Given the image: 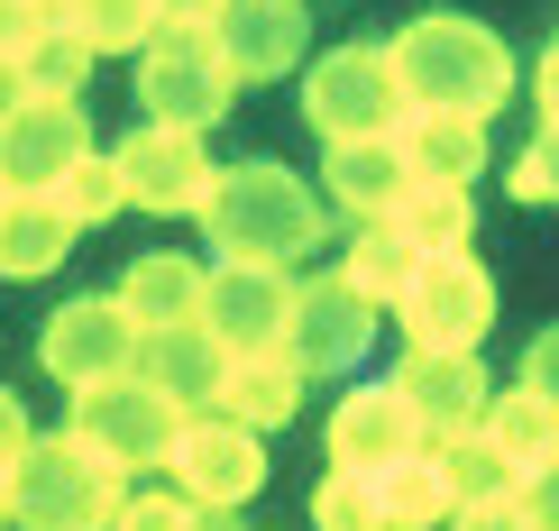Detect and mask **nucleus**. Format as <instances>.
I'll list each match as a JSON object with an SVG mask.
<instances>
[{"mask_svg":"<svg viewBox=\"0 0 559 531\" xmlns=\"http://www.w3.org/2000/svg\"><path fill=\"white\" fill-rule=\"evenodd\" d=\"M523 385H532V395H550V403H559V330H542V339L523 349Z\"/></svg>","mask_w":559,"mask_h":531,"instance_id":"nucleus-37","label":"nucleus"},{"mask_svg":"<svg viewBox=\"0 0 559 531\" xmlns=\"http://www.w3.org/2000/svg\"><path fill=\"white\" fill-rule=\"evenodd\" d=\"M56 202H64V212H74V229H92V220H110V212H129V183H120V156L83 147L74 166H64V183H56Z\"/></svg>","mask_w":559,"mask_h":531,"instance_id":"nucleus-30","label":"nucleus"},{"mask_svg":"<svg viewBox=\"0 0 559 531\" xmlns=\"http://www.w3.org/2000/svg\"><path fill=\"white\" fill-rule=\"evenodd\" d=\"M120 183H129V202L138 212H156V220H183V212H202L212 202V147H202V129H175V120H147V129H129L120 147Z\"/></svg>","mask_w":559,"mask_h":531,"instance_id":"nucleus-9","label":"nucleus"},{"mask_svg":"<svg viewBox=\"0 0 559 531\" xmlns=\"http://www.w3.org/2000/svg\"><path fill=\"white\" fill-rule=\"evenodd\" d=\"M394 147H404V166L423 183H477L486 174V120H468V110H404Z\"/></svg>","mask_w":559,"mask_h":531,"instance_id":"nucleus-21","label":"nucleus"},{"mask_svg":"<svg viewBox=\"0 0 559 531\" xmlns=\"http://www.w3.org/2000/svg\"><path fill=\"white\" fill-rule=\"evenodd\" d=\"M302 358L285 349V339H266V349H229V376H221V403L229 422H248V431H285L294 422V403H302Z\"/></svg>","mask_w":559,"mask_h":531,"instance_id":"nucleus-17","label":"nucleus"},{"mask_svg":"<svg viewBox=\"0 0 559 531\" xmlns=\"http://www.w3.org/2000/svg\"><path fill=\"white\" fill-rule=\"evenodd\" d=\"M514 504H523V522H532V531H559V458L523 476V486H514Z\"/></svg>","mask_w":559,"mask_h":531,"instance_id":"nucleus-35","label":"nucleus"},{"mask_svg":"<svg viewBox=\"0 0 559 531\" xmlns=\"http://www.w3.org/2000/svg\"><path fill=\"white\" fill-rule=\"evenodd\" d=\"M377 486H385V531H450V514H459V486H450V468H440V449L394 458Z\"/></svg>","mask_w":559,"mask_h":531,"instance_id":"nucleus-24","label":"nucleus"},{"mask_svg":"<svg viewBox=\"0 0 559 531\" xmlns=\"http://www.w3.org/2000/svg\"><path fill=\"white\" fill-rule=\"evenodd\" d=\"M377 339V303H367L348 275H312L294 285V321H285V349L302 358V376H348Z\"/></svg>","mask_w":559,"mask_h":531,"instance_id":"nucleus-12","label":"nucleus"},{"mask_svg":"<svg viewBox=\"0 0 559 531\" xmlns=\"http://www.w3.org/2000/svg\"><path fill=\"white\" fill-rule=\"evenodd\" d=\"M431 449H440V468H450L459 504H486V495H514L523 486V468L486 441V431H450V441H431Z\"/></svg>","mask_w":559,"mask_h":531,"instance_id":"nucleus-28","label":"nucleus"},{"mask_svg":"<svg viewBox=\"0 0 559 531\" xmlns=\"http://www.w3.org/2000/svg\"><path fill=\"white\" fill-rule=\"evenodd\" d=\"M138 376L166 385L183 412H212V403H221V376H229V349L202 330V321H183V330H147V349H138Z\"/></svg>","mask_w":559,"mask_h":531,"instance_id":"nucleus-19","label":"nucleus"},{"mask_svg":"<svg viewBox=\"0 0 559 531\" xmlns=\"http://www.w3.org/2000/svg\"><path fill=\"white\" fill-rule=\"evenodd\" d=\"M385 220L404 229L423 257H440V248H468L477 239V193H468V183H423V174H413L404 202H394Z\"/></svg>","mask_w":559,"mask_h":531,"instance_id":"nucleus-25","label":"nucleus"},{"mask_svg":"<svg viewBox=\"0 0 559 531\" xmlns=\"http://www.w3.org/2000/svg\"><path fill=\"white\" fill-rule=\"evenodd\" d=\"M56 19L92 46V56H138L166 10H156V0H56Z\"/></svg>","mask_w":559,"mask_h":531,"instance_id":"nucleus-27","label":"nucleus"},{"mask_svg":"<svg viewBox=\"0 0 559 531\" xmlns=\"http://www.w3.org/2000/svg\"><path fill=\"white\" fill-rule=\"evenodd\" d=\"M92 64H102V56H92V46L64 28V19H46V37L19 56V74H28V92H83V83H92Z\"/></svg>","mask_w":559,"mask_h":531,"instance_id":"nucleus-31","label":"nucleus"},{"mask_svg":"<svg viewBox=\"0 0 559 531\" xmlns=\"http://www.w3.org/2000/svg\"><path fill=\"white\" fill-rule=\"evenodd\" d=\"M294 321V266H266V257H221L212 285H202V330L221 349H266L285 339Z\"/></svg>","mask_w":559,"mask_h":531,"instance_id":"nucleus-13","label":"nucleus"},{"mask_svg":"<svg viewBox=\"0 0 559 531\" xmlns=\"http://www.w3.org/2000/svg\"><path fill=\"white\" fill-rule=\"evenodd\" d=\"M532 83H542V110L559 120V37H550V56H542V74H532Z\"/></svg>","mask_w":559,"mask_h":531,"instance_id":"nucleus-39","label":"nucleus"},{"mask_svg":"<svg viewBox=\"0 0 559 531\" xmlns=\"http://www.w3.org/2000/svg\"><path fill=\"white\" fill-rule=\"evenodd\" d=\"M385 56H394V83H404L413 110H468V120H486V110H504V92H514L504 37L477 28V19H459V10H431V19H413V28H394Z\"/></svg>","mask_w":559,"mask_h":531,"instance_id":"nucleus-1","label":"nucleus"},{"mask_svg":"<svg viewBox=\"0 0 559 531\" xmlns=\"http://www.w3.org/2000/svg\"><path fill=\"white\" fill-rule=\"evenodd\" d=\"M183 412L166 385H147V376H110V385H92V395H74V431L92 449L110 458L120 476H147V468H166L175 441H183Z\"/></svg>","mask_w":559,"mask_h":531,"instance_id":"nucleus-6","label":"nucleus"},{"mask_svg":"<svg viewBox=\"0 0 559 531\" xmlns=\"http://www.w3.org/2000/svg\"><path fill=\"white\" fill-rule=\"evenodd\" d=\"M486 441H496L504 458H514V468L532 476V468H550V458H559V403L550 395H532V385H514V395H496V403H486Z\"/></svg>","mask_w":559,"mask_h":531,"instance_id":"nucleus-26","label":"nucleus"},{"mask_svg":"<svg viewBox=\"0 0 559 531\" xmlns=\"http://www.w3.org/2000/svg\"><path fill=\"white\" fill-rule=\"evenodd\" d=\"M92 147L74 92H28L19 110H0V183L10 193H56L64 166Z\"/></svg>","mask_w":559,"mask_h":531,"instance_id":"nucleus-11","label":"nucleus"},{"mask_svg":"<svg viewBox=\"0 0 559 531\" xmlns=\"http://www.w3.org/2000/svg\"><path fill=\"white\" fill-rule=\"evenodd\" d=\"M394 385L413 395V412H423L431 441L477 431L486 403H496V385H486V358H477V349H413L404 366H394Z\"/></svg>","mask_w":559,"mask_h":531,"instance_id":"nucleus-16","label":"nucleus"},{"mask_svg":"<svg viewBox=\"0 0 559 531\" xmlns=\"http://www.w3.org/2000/svg\"><path fill=\"white\" fill-rule=\"evenodd\" d=\"M0 212H10V183H0Z\"/></svg>","mask_w":559,"mask_h":531,"instance_id":"nucleus-43","label":"nucleus"},{"mask_svg":"<svg viewBox=\"0 0 559 531\" xmlns=\"http://www.w3.org/2000/svg\"><path fill=\"white\" fill-rule=\"evenodd\" d=\"M394 321H404L413 349H477V339L496 330V275H486L468 248H440V257L413 266Z\"/></svg>","mask_w":559,"mask_h":531,"instance_id":"nucleus-7","label":"nucleus"},{"mask_svg":"<svg viewBox=\"0 0 559 531\" xmlns=\"http://www.w3.org/2000/svg\"><path fill=\"white\" fill-rule=\"evenodd\" d=\"M312 531H385V486L367 468H331L312 495Z\"/></svg>","mask_w":559,"mask_h":531,"instance_id":"nucleus-29","label":"nucleus"},{"mask_svg":"<svg viewBox=\"0 0 559 531\" xmlns=\"http://www.w3.org/2000/svg\"><path fill=\"white\" fill-rule=\"evenodd\" d=\"M156 10H166V19H202V10H212V0H156Z\"/></svg>","mask_w":559,"mask_h":531,"instance_id":"nucleus-41","label":"nucleus"},{"mask_svg":"<svg viewBox=\"0 0 559 531\" xmlns=\"http://www.w3.org/2000/svg\"><path fill=\"white\" fill-rule=\"evenodd\" d=\"M0 495H10V522L19 531H110L129 476L110 468L83 431H37V441L10 458Z\"/></svg>","mask_w":559,"mask_h":531,"instance_id":"nucleus-2","label":"nucleus"},{"mask_svg":"<svg viewBox=\"0 0 559 531\" xmlns=\"http://www.w3.org/2000/svg\"><path fill=\"white\" fill-rule=\"evenodd\" d=\"M404 183H413V166L394 137H348V147L321 156V193H331L340 220H385L404 202Z\"/></svg>","mask_w":559,"mask_h":531,"instance_id":"nucleus-18","label":"nucleus"},{"mask_svg":"<svg viewBox=\"0 0 559 531\" xmlns=\"http://www.w3.org/2000/svg\"><path fill=\"white\" fill-rule=\"evenodd\" d=\"M28 441H37V431H28V403H19L10 385H0V476H10V458L28 449Z\"/></svg>","mask_w":559,"mask_h":531,"instance_id":"nucleus-38","label":"nucleus"},{"mask_svg":"<svg viewBox=\"0 0 559 531\" xmlns=\"http://www.w3.org/2000/svg\"><path fill=\"white\" fill-rule=\"evenodd\" d=\"M514 202H532V212H559V120L532 129V147L514 156V183H504Z\"/></svg>","mask_w":559,"mask_h":531,"instance_id":"nucleus-32","label":"nucleus"},{"mask_svg":"<svg viewBox=\"0 0 559 531\" xmlns=\"http://www.w3.org/2000/svg\"><path fill=\"white\" fill-rule=\"evenodd\" d=\"M413 449H431V431H423V412H413L404 385H348L340 412H331V468H367V476H385L394 458H413Z\"/></svg>","mask_w":559,"mask_h":531,"instance_id":"nucleus-15","label":"nucleus"},{"mask_svg":"<svg viewBox=\"0 0 559 531\" xmlns=\"http://www.w3.org/2000/svg\"><path fill=\"white\" fill-rule=\"evenodd\" d=\"M28 101V74H19V64H0V110H19Z\"/></svg>","mask_w":559,"mask_h":531,"instance_id":"nucleus-40","label":"nucleus"},{"mask_svg":"<svg viewBox=\"0 0 559 531\" xmlns=\"http://www.w3.org/2000/svg\"><path fill=\"white\" fill-rule=\"evenodd\" d=\"M404 83H394V56L385 46H331L312 56L302 74V120L321 129V147H348V137H394L404 120Z\"/></svg>","mask_w":559,"mask_h":531,"instance_id":"nucleus-5","label":"nucleus"},{"mask_svg":"<svg viewBox=\"0 0 559 531\" xmlns=\"http://www.w3.org/2000/svg\"><path fill=\"white\" fill-rule=\"evenodd\" d=\"M413 266H423V248H413L394 220H348V257L331 275H348L377 312H394V303H404V285H413Z\"/></svg>","mask_w":559,"mask_h":531,"instance_id":"nucleus-23","label":"nucleus"},{"mask_svg":"<svg viewBox=\"0 0 559 531\" xmlns=\"http://www.w3.org/2000/svg\"><path fill=\"white\" fill-rule=\"evenodd\" d=\"M46 19H56V0H0V64L28 56V46L46 37Z\"/></svg>","mask_w":559,"mask_h":531,"instance_id":"nucleus-34","label":"nucleus"},{"mask_svg":"<svg viewBox=\"0 0 559 531\" xmlns=\"http://www.w3.org/2000/svg\"><path fill=\"white\" fill-rule=\"evenodd\" d=\"M450 531H532V522H523V504H514V495H486V504H459Z\"/></svg>","mask_w":559,"mask_h":531,"instance_id":"nucleus-36","label":"nucleus"},{"mask_svg":"<svg viewBox=\"0 0 559 531\" xmlns=\"http://www.w3.org/2000/svg\"><path fill=\"white\" fill-rule=\"evenodd\" d=\"M138 101H147V120L175 129H212L239 101V74H229L212 19H156V37L138 46Z\"/></svg>","mask_w":559,"mask_h":531,"instance_id":"nucleus-4","label":"nucleus"},{"mask_svg":"<svg viewBox=\"0 0 559 531\" xmlns=\"http://www.w3.org/2000/svg\"><path fill=\"white\" fill-rule=\"evenodd\" d=\"M0 531H10V495H0Z\"/></svg>","mask_w":559,"mask_h":531,"instance_id":"nucleus-42","label":"nucleus"},{"mask_svg":"<svg viewBox=\"0 0 559 531\" xmlns=\"http://www.w3.org/2000/svg\"><path fill=\"white\" fill-rule=\"evenodd\" d=\"M202 19H212L239 92L248 83H285L302 64V46H312V10H302V0H212Z\"/></svg>","mask_w":559,"mask_h":531,"instance_id":"nucleus-14","label":"nucleus"},{"mask_svg":"<svg viewBox=\"0 0 559 531\" xmlns=\"http://www.w3.org/2000/svg\"><path fill=\"white\" fill-rule=\"evenodd\" d=\"M202 285H212L202 257L147 248V257H129V275H120V303H129L138 330H183V321H202Z\"/></svg>","mask_w":559,"mask_h":531,"instance_id":"nucleus-20","label":"nucleus"},{"mask_svg":"<svg viewBox=\"0 0 559 531\" xmlns=\"http://www.w3.org/2000/svg\"><path fill=\"white\" fill-rule=\"evenodd\" d=\"M138 349H147V330L129 321L120 293H83V303H64L56 321H46V339H37L46 376L74 385V395H92V385H110V376H138Z\"/></svg>","mask_w":559,"mask_h":531,"instance_id":"nucleus-8","label":"nucleus"},{"mask_svg":"<svg viewBox=\"0 0 559 531\" xmlns=\"http://www.w3.org/2000/svg\"><path fill=\"white\" fill-rule=\"evenodd\" d=\"M193 514H202V504L183 486H129L120 514H110V531H193Z\"/></svg>","mask_w":559,"mask_h":531,"instance_id":"nucleus-33","label":"nucleus"},{"mask_svg":"<svg viewBox=\"0 0 559 531\" xmlns=\"http://www.w3.org/2000/svg\"><path fill=\"white\" fill-rule=\"evenodd\" d=\"M166 468H175V486L193 495V504H221V514H239V504L266 486V431L229 422V412H193Z\"/></svg>","mask_w":559,"mask_h":531,"instance_id":"nucleus-10","label":"nucleus"},{"mask_svg":"<svg viewBox=\"0 0 559 531\" xmlns=\"http://www.w3.org/2000/svg\"><path fill=\"white\" fill-rule=\"evenodd\" d=\"M83 229L64 212L56 193H10V212H0V275H46L64 266V248H74Z\"/></svg>","mask_w":559,"mask_h":531,"instance_id":"nucleus-22","label":"nucleus"},{"mask_svg":"<svg viewBox=\"0 0 559 531\" xmlns=\"http://www.w3.org/2000/svg\"><path fill=\"white\" fill-rule=\"evenodd\" d=\"M202 220H212V248L221 257H266V266H294L321 248V193L285 166H221L212 202H202Z\"/></svg>","mask_w":559,"mask_h":531,"instance_id":"nucleus-3","label":"nucleus"}]
</instances>
